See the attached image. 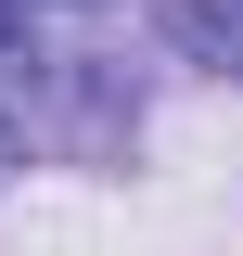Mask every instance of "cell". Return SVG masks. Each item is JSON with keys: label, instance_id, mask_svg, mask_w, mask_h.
<instances>
[{"label": "cell", "instance_id": "6da1fadb", "mask_svg": "<svg viewBox=\"0 0 243 256\" xmlns=\"http://www.w3.org/2000/svg\"><path fill=\"white\" fill-rule=\"evenodd\" d=\"M166 26H180L192 64H230L243 77V0H166Z\"/></svg>", "mask_w": 243, "mask_h": 256}, {"label": "cell", "instance_id": "7a4b0ae2", "mask_svg": "<svg viewBox=\"0 0 243 256\" xmlns=\"http://www.w3.org/2000/svg\"><path fill=\"white\" fill-rule=\"evenodd\" d=\"M13 26H26V0H0V52H13Z\"/></svg>", "mask_w": 243, "mask_h": 256}]
</instances>
